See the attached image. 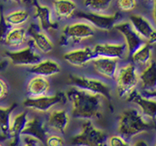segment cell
Masks as SVG:
<instances>
[{
    "label": "cell",
    "instance_id": "1",
    "mask_svg": "<svg viewBox=\"0 0 156 146\" xmlns=\"http://www.w3.org/2000/svg\"><path fill=\"white\" fill-rule=\"evenodd\" d=\"M66 94L67 100L71 104V116L76 119H98L102 114L104 98L96 94L73 86Z\"/></svg>",
    "mask_w": 156,
    "mask_h": 146
},
{
    "label": "cell",
    "instance_id": "2",
    "mask_svg": "<svg viewBox=\"0 0 156 146\" xmlns=\"http://www.w3.org/2000/svg\"><path fill=\"white\" fill-rule=\"evenodd\" d=\"M151 128V123L135 107L125 109L119 116L118 132L126 140L146 132Z\"/></svg>",
    "mask_w": 156,
    "mask_h": 146
},
{
    "label": "cell",
    "instance_id": "3",
    "mask_svg": "<svg viewBox=\"0 0 156 146\" xmlns=\"http://www.w3.org/2000/svg\"><path fill=\"white\" fill-rule=\"evenodd\" d=\"M96 33L94 26L88 22L78 20L65 25L61 30L59 43L63 47H76L91 40Z\"/></svg>",
    "mask_w": 156,
    "mask_h": 146
},
{
    "label": "cell",
    "instance_id": "4",
    "mask_svg": "<svg viewBox=\"0 0 156 146\" xmlns=\"http://www.w3.org/2000/svg\"><path fill=\"white\" fill-rule=\"evenodd\" d=\"M115 92L118 97L126 99L139 85V70L132 62L119 65L115 79Z\"/></svg>",
    "mask_w": 156,
    "mask_h": 146
},
{
    "label": "cell",
    "instance_id": "5",
    "mask_svg": "<svg viewBox=\"0 0 156 146\" xmlns=\"http://www.w3.org/2000/svg\"><path fill=\"white\" fill-rule=\"evenodd\" d=\"M108 135L86 120L82 122L81 131L70 138V144L74 146H108Z\"/></svg>",
    "mask_w": 156,
    "mask_h": 146
},
{
    "label": "cell",
    "instance_id": "6",
    "mask_svg": "<svg viewBox=\"0 0 156 146\" xmlns=\"http://www.w3.org/2000/svg\"><path fill=\"white\" fill-rule=\"evenodd\" d=\"M67 97L64 92H58L54 95H48L38 98L25 99L22 105L29 110L38 113H48L57 106L64 104L67 102Z\"/></svg>",
    "mask_w": 156,
    "mask_h": 146
},
{
    "label": "cell",
    "instance_id": "7",
    "mask_svg": "<svg viewBox=\"0 0 156 146\" xmlns=\"http://www.w3.org/2000/svg\"><path fill=\"white\" fill-rule=\"evenodd\" d=\"M69 80L72 85L78 89H83L92 94H96L102 96L105 99H110L111 88L108 83L101 79L93 78L86 76H80L76 74H71Z\"/></svg>",
    "mask_w": 156,
    "mask_h": 146
},
{
    "label": "cell",
    "instance_id": "8",
    "mask_svg": "<svg viewBox=\"0 0 156 146\" xmlns=\"http://www.w3.org/2000/svg\"><path fill=\"white\" fill-rule=\"evenodd\" d=\"M76 18L88 22L95 30L102 31H110L118 22L121 21V14L115 13H96L89 11L78 12L76 13Z\"/></svg>",
    "mask_w": 156,
    "mask_h": 146
},
{
    "label": "cell",
    "instance_id": "9",
    "mask_svg": "<svg viewBox=\"0 0 156 146\" xmlns=\"http://www.w3.org/2000/svg\"><path fill=\"white\" fill-rule=\"evenodd\" d=\"M5 54L12 64L18 68H30L42 59V55L29 42L21 49L8 51Z\"/></svg>",
    "mask_w": 156,
    "mask_h": 146
},
{
    "label": "cell",
    "instance_id": "10",
    "mask_svg": "<svg viewBox=\"0 0 156 146\" xmlns=\"http://www.w3.org/2000/svg\"><path fill=\"white\" fill-rule=\"evenodd\" d=\"M27 30L29 37V43L39 54L46 55L54 50V42L48 34L41 30L35 22H30L27 26Z\"/></svg>",
    "mask_w": 156,
    "mask_h": 146
},
{
    "label": "cell",
    "instance_id": "11",
    "mask_svg": "<svg viewBox=\"0 0 156 146\" xmlns=\"http://www.w3.org/2000/svg\"><path fill=\"white\" fill-rule=\"evenodd\" d=\"M113 30H117L123 39V43L126 45L127 54L130 56L143 43L145 40L138 34L128 20L120 21L114 26Z\"/></svg>",
    "mask_w": 156,
    "mask_h": 146
},
{
    "label": "cell",
    "instance_id": "12",
    "mask_svg": "<svg viewBox=\"0 0 156 146\" xmlns=\"http://www.w3.org/2000/svg\"><path fill=\"white\" fill-rule=\"evenodd\" d=\"M33 8L35 24L48 35L55 32L58 28V22L54 19L51 8L41 3L35 4Z\"/></svg>",
    "mask_w": 156,
    "mask_h": 146
},
{
    "label": "cell",
    "instance_id": "13",
    "mask_svg": "<svg viewBox=\"0 0 156 146\" xmlns=\"http://www.w3.org/2000/svg\"><path fill=\"white\" fill-rule=\"evenodd\" d=\"M95 57H103L116 60H122L128 57L126 45L122 42H103L92 46Z\"/></svg>",
    "mask_w": 156,
    "mask_h": 146
},
{
    "label": "cell",
    "instance_id": "14",
    "mask_svg": "<svg viewBox=\"0 0 156 146\" xmlns=\"http://www.w3.org/2000/svg\"><path fill=\"white\" fill-rule=\"evenodd\" d=\"M94 57L92 46L90 45L71 49L62 56V58L67 64L76 68H83L90 65V62Z\"/></svg>",
    "mask_w": 156,
    "mask_h": 146
},
{
    "label": "cell",
    "instance_id": "15",
    "mask_svg": "<svg viewBox=\"0 0 156 146\" xmlns=\"http://www.w3.org/2000/svg\"><path fill=\"white\" fill-rule=\"evenodd\" d=\"M128 21L136 31L142 37L145 42L154 45L156 41V31L153 23L147 18L139 13L130 15Z\"/></svg>",
    "mask_w": 156,
    "mask_h": 146
},
{
    "label": "cell",
    "instance_id": "16",
    "mask_svg": "<svg viewBox=\"0 0 156 146\" xmlns=\"http://www.w3.org/2000/svg\"><path fill=\"white\" fill-rule=\"evenodd\" d=\"M125 100L134 104L146 119H155V99L146 97L136 89L131 93Z\"/></svg>",
    "mask_w": 156,
    "mask_h": 146
},
{
    "label": "cell",
    "instance_id": "17",
    "mask_svg": "<svg viewBox=\"0 0 156 146\" xmlns=\"http://www.w3.org/2000/svg\"><path fill=\"white\" fill-rule=\"evenodd\" d=\"M155 72L156 64L154 60L139 71L140 92L146 97L155 99Z\"/></svg>",
    "mask_w": 156,
    "mask_h": 146
},
{
    "label": "cell",
    "instance_id": "18",
    "mask_svg": "<svg viewBox=\"0 0 156 146\" xmlns=\"http://www.w3.org/2000/svg\"><path fill=\"white\" fill-rule=\"evenodd\" d=\"M93 71L98 76L105 80L114 81L119 68V61L103 57H95L90 62Z\"/></svg>",
    "mask_w": 156,
    "mask_h": 146
},
{
    "label": "cell",
    "instance_id": "19",
    "mask_svg": "<svg viewBox=\"0 0 156 146\" xmlns=\"http://www.w3.org/2000/svg\"><path fill=\"white\" fill-rule=\"evenodd\" d=\"M71 115L63 108H54L48 113L47 128L54 132L64 135L70 123Z\"/></svg>",
    "mask_w": 156,
    "mask_h": 146
},
{
    "label": "cell",
    "instance_id": "20",
    "mask_svg": "<svg viewBox=\"0 0 156 146\" xmlns=\"http://www.w3.org/2000/svg\"><path fill=\"white\" fill-rule=\"evenodd\" d=\"M28 119L29 116L26 111L20 112L15 116H12L11 123L7 135L8 146H19L21 143L22 131Z\"/></svg>",
    "mask_w": 156,
    "mask_h": 146
},
{
    "label": "cell",
    "instance_id": "21",
    "mask_svg": "<svg viewBox=\"0 0 156 146\" xmlns=\"http://www.w3.org/2000/svg\"><path fill=\"white\" fill-rule=\"evenodd\" d=\"M52 12L57 22L68 21L76 13L77 4L74 0H53Z\"/></svg>",
    "mask_w": 156,
    "mask_h": 146
},
{
    "label": "cell",
    "instance_id": "22",
    "mask_svg": "<svg viewBox=\"0 0 156 146\" xmlns=\"http://www.w3.org/2000/svg\"><path fill=\"white\" fill-rule=\"evenodd\" d=\"M62 71L61 66L58 62L51 58L42 59L35 63V65L27 68V71L33 76H41L49 78L57 76Z\"/></svg>",
    "mask_w": 156,
    "mask_h": 146
},
{
    "label": "cell",
    "instance_id": "23",
    "mask_svg": "<svg viewBox=\"0 0 156 146\" xmlns=\"http://www.w3.org/2000/svg\"><path fill=\"white\" fill-rule=\"evenodd\" d=\"M51 85L48 78L41 76H33L29 79L26 86V91L29 98H38L48 95Z\"/></svg>",
    "mask_w": 156,
    "mask_h": 146
},
{
    "label": "cell",
    "instance_id": "24",
    "mask_svg": "<svg viewBox=\"0 0 156 146\" xmlns=\"http://www.w3.org/2000/svg\"><path fill=\"white\" fill-rule=\"evenodd\" d=\"M29 42L27 26L11 28L6 35L3 43L12 50L21 49Z\"/></svg>",
    "mask_w": 156,
    "mask_h": 146
},
{
    "label": "cell",
    "instance_id": "25",
    "mask_svg": "<svg viewBox=\"0 0 156 146\" xmlns=\"http://www.w3.org/2000/svg\"><path fill=\"white\" fill-rule=\"evenodd\" d=\"M22 135H30L37 139L41 143H44L46 137L48 136L47 127L39 117L29 118L22 131Z\"/></svg>",
    "mask_w": 156,
    "mask_h": 146
},
{
    "label": "cell",
    "instance_id": "26",
    "mask_svg": "<svg viewBox=\"0 0 156 146\" xmlns=\"http://www.w3.org/2000/svg\"><path fill=\"white\" fill-rule=\"evenodd\" d=\"M153 55V45L145 42L133 52L129 57L132 64H134L137 68H140L142 69L154 61Z\"/></svg>",
    "mask_w": 156,
    "mask_h": 146
},
{
    "label": "cell",
    "instance_id": "27",
    "mask_svg": "<svg viewBox=\"0 0 156 146\" xmlns=\"http://www.w3.org/2000/svg\"><path fill=\"white\" fill-rule=\"evenodd\" d=\"M4 17L11 28L25 27L30 22V13L26 8H17L4 14Z\"/></svg>",
    "mask_w": 156,
    "mask_h": 146
},
{
    "label": "cell",
    "instance_id": "28",
    "mask_svg": "<svg viewBox=\"0 0 156 146\" xmlns=\"http://www.w3.org/2000/svg\"><path fill=\"white\" fill-rule=\"evenodd\" d=\"M113 0H82L86 10L96 13H108Z\"/></svg>",
    "mask_w": 156,
    "mask_h": 146
},
{
    "label": "cell",
    "instance_id": "29",
    "mask_svg": "<svg viewBox=\"0 0 156 146\" xmlns=\"http://www.w3.org/2000/svg\"><path fill=\"white\" fill-rule=\"evenodd\" d=\"M13 107H1L0 106V132L3 135H8L12 120Z\"/></svg>",
    "mask_w": 156,
    "mask_h": 146
},
{
    "label": "cell",
    "instance_id": "30",
    "mask_svg": "<svg viewBox=\"0 0 156 146\" xmlns=\"http://www.w3.org/2000/svg\"><path fill=\"white\" fill-rule=\"evenodd\" d=\"M116 7L121 12L129 13L137 7V0H116Z\"/></svg>",
    "mask_w": 156,
    "mask_h": 146
},
{
    "label": "cell",
    "instance_id": "31",
    "mask_svg": "<svg viewBox=\"0 0 156 146\" xmlns=\"http://www.w3.org/2000/svg\"><path fill=\"white\" fill-rule=\"evenodd\" d=\"M44 144L46 146H65V141L62 135L52 134L46 137Z\"/></svg>",
    "mask_w": 156,
    "mask_h": 146
},
{
    "label": "cell",
    "instance_id": "32",
    "mask_svg": "<svg viewBox=\"0 0 156 146\" xmlns=\"http://www.w3.org/2000/svg\"><path fill=\"white\" fill-rule=\"evenodd\" d=\"M108 146H132L126 139L119 135H112L108 139Z\"/></svg>",
    "mask_w": 156,
    "mask_h": 146
},
{
    "label": "cell",
    "instance_id": "33",
    "mask_svg": "<svg viewBox=\"0 0 156 146\" xmlns=\"http://www.w3.org/2000/svg\"><path fill=\"white\" fill-rule=\"evenodd\" d=\"M11 27L8 26L4 17L3 12H0V43H3L6 35L8 34Z\"/></svg>",
    "mask_w": 156,
    "mask_h": 146
},
{
    "label": "cell",
    "instance_id": "34",
    "mask_svg": "<svg viewBox=\"0 0 156 146\" xmlns=\"http://www.w3.org/2000/svg\"><path fill=\"white\" fill-rule=\"evenodd\" d=\"M21 142L22 143V146H40V144H42L37 139L30 135H22Z\"/></svg>",
    "mask_w": 156,
    "mask_h": 146
},
{
    "label": "cell",
    "instance_id": "35",
    "mask_svg": "<svg viewBox=\"0 0 156 146\" xmlns=\"http://www.w3.org/2000/svg\"><path fill=\"white\" fill-rule=\"evenodd\" d=\"M8 86L3 79L0 78V101L5 99L8 95Z\"/></svg>",
    "mask_w": 156,
    "mask_h": 146
},
{
    "label": "cell",
    "instance_id": "36",
    "mask_svg": "<svg viewBox=\"0 0 156 146\" xmlns=\"http://www.w3.org/2000/svg\"><path fill=\"white\" fill-rule=\"evenodd\" d=\"M132 146H149L148 142L146 141H145L144 139H140V140H138L133 144V145Z\"/></svg>",
    "mask_w": 156,
    "mask_h": 146
},
{
    "label": "cell",
    "instance_id": "37",
    "mask_svg": "<svg viewBox=\"0 0 156 146\" xmlns=\"http://www.w3.org/2000/svg\"><path fill=\"white\" fill-rule=\"evenodd\" d=\"M6 2L11 3H16V4H21V3H27V0H4Z\"/></svg>",
    "mask_w": 156,
    "mask_h": 146
},
{
    "label": "cell",
    "instance_id": "38",
    "mask_svg": "<svg viewBox=\"0 0 156 146\" xmlns=\"http://www.w3.org/2000/svg\"><path fill=\"white\" fill-rule=\"evenodd\" d=\"M142 1L148 5L155 6V0H142Z\"/></svg>",
    "mask_w": 156,
    "mask_h": 146
},
{
    "label": "cell",
    "instance_id": "39",
    "mask_svg": "<svg viewBox=\"0 0 156 146\" xmlns=\"http://www.w3.org/2000/svg\"><path fill=\"white\" fill-rule=\"evenodd\" d=\"M0 146H3V145H2V144H0Z\"/></svg>",
    "mask_w": 156,
    "mask_h": 146
}]
</instances>
